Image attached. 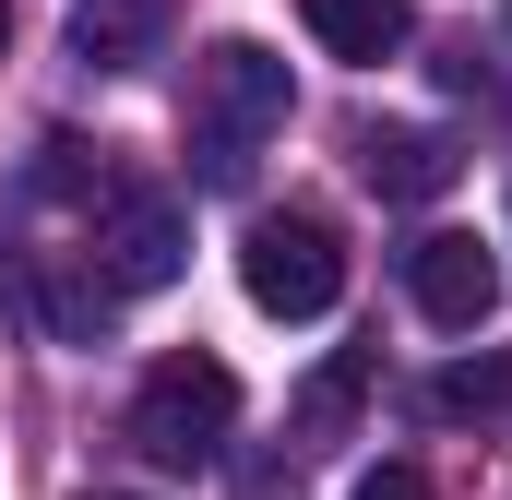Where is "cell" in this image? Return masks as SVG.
Listing matches in <instances>:
<instances>
[{"label":"cell","instance_id":"3","mask_svg":"<svg viewBox=\"0 0 512 500\" xmlns=\"http://www.w3.org/2000/svg\"><path fill=\"white\" fill-rule=\"evenodd\" d=\"M239 286H251V310H274V322H322V310L346 298V250H334L322 215H251Z\"/></svg>","mask_w":512,"mask_h":500},{"label":"cell","instance_id":"5","mask_svg":"<svg viewBox=\"0 0 512 500\" xmlns=\"http://www.w3.org/2000/svg\"><path fill=\"white\" fill-rule=\"evenodd\" d=\"M405 286H417V310H429L441 334H477V322L501 310V262L465 239V227H429V239L405 250Z\"/></svg>","mask_w":512,"mask_h":500},{"label":"cell","instance_id":"1","mask_svg":"<svg viewBox=\"0 0 512 500\" xmlns=\"http://www.w3.org/2000/svg\"><path fill=\"white\" fill-rule=\"evenodd\" d=\"M274 131H286V60L262 36H215L191 60V167H203V191H239Z\"/></svg>","mask_w":512,"mask_h":500},{"label":"cell","instance_id":"2","mask_svg":"<svg viewBox=\"0 0 512 500\" xmlns=\"http://www.w3.org/2000/svg\"><path fill=\"white\" fill-rule=\"evenodd\" d=\"M239 429V370L227 358H155L131 393V441L155 465H215V441Z\"/></svg>","mask_w":512,"mask_h":500},{"label":"cell","instance_id":"6","mask_svg":"<svg viewBox=\"0 0 512 500\" xmlns=\"http://www.w3.org/2000/svg\"><path fill=\"white\" fill-rule=\"evenodd\" d=\"M358 167H370V191H382V203H429V191H453V143H441V131H370V143H358Z\"/></svg>","mask_w":512,"mask_h":500},{"label":"cell","instance_id":"7","mask_svg":"<svg viewBox=\"0 0 512 500\" xmlns=\"http://www.w3.org/2000/svg\"><path fill=\"white\" fill-rule=\"evenodd\" d=\"M298 24H310L334 60H393V48L417 36V12H405V0H298Z\"/></svg>","mask_w":512,"mask_h":500},{"label":"cell","instance_id":"10","mask_svg":"<svg viewBox=\"0 0 512 500\" xmlns=\"http://www.w3.org/2000/svg\"><path fill=\"white\" fill-rule=\"evenodd\" d=\"M441 417H489V405H512V370L501 358H477V370H441V393H429Z\"/></svg>","mask_w":512,"mask_h":500},{"label":"cell","instance_id":"4","mask_svg":"<svg viewBox=\"0 0 512 500\" xmlns=\"http://www.w3.org/2000/svg\"><path fill=\"white\" fill-rule=\"evenodd\" d=\"M96 262H108V286L143 298V286H167L179 262H191V215H179V191H155V179H131L108 191V227H96Z\"/></svg>","mask_w":512,"mask_h":500},{"label":"cell","instance_id":"8","mask_svg":"<svg viewBox=\"0 0 512 500\" xmlns=\"http://www.w3.org/2000/svg\"><path fill=\"white\" fill-rule=\"evenodd\" d=\"M370 381H382V358H370V346H334L322 370L298 381V441H346V417L370 405Z\"/></svg>","mask_w":512,"mask_h":500},{"label":"cell","instance_id":"11","mask_svg":"<svg viewBox=\"0 0 512 500\" xmlns=\"http://www.w3.org/2000/svg\"><path fill=\"white\" fill-rule=\"evenodd\" d=\"M358 500H429V477L417 465H382V477H358Z\"/></svg>","mask_w":512,"mask_h":500},{"label":"cell","instance_id":"9","mask_svg":"<svg viewBox=\"0 0 512 500\" xmlns=\"http://www.w3.org/2000/svg\"><path fill=\"white\" fill-rule=\"evenodd\" d=\"M155 36V0H84V60H131Z\"/></svg>","mask_w":512,"mask_h":500}]
</instances>
